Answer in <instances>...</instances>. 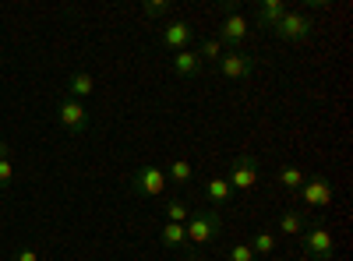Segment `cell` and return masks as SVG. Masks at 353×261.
I'll return each mask as SVG.
<instances>
[{
    "label": "cell",
    "mask_w": 353,
    "mask_h": 261,
    "mask_svg": "<svg viewBox=\"0 0 353 261\" xmlns=\"http://www.w3.org/2000/svg\"><path fill=\"white\" fill-rule=\"evenodd\" d=\"M170 11H173L170 0H145V4H141V14L145 18H166Z\"/></svg>",
    "instance_id": "obj_22"
},
{
    "label": "cell",
    "mask_w": 353,
    "mask_h": 261,
    "mask_svg": "<svg viewBox=\"0 0 353 261\" xmlns=\"http://www.w3.org/2000/svg\"><path fill=\"white\" fill-rule=\"evenodd\" d=\"M248 247L254 251V258H269V254H276V233L272 229H258Z\"/></svg>",
    "instance_id": "obj_19"
},
{
    "label": "cell",
    "mask_w": 353,
    "mask_h": 261,
    "mask_svg": "<svg viewBox=\"0 0 353 261\" xmlns=\"http://www.w3.org/2000/svg\"><path fill=\"white\" fill-rule=\"evenodd\" d=\"M184 229H188V247H191V244H194V247H205V244L219 240V233H223V216H219V209L191 212V219L184 222Z\"/></svg>",
    "instance_id": "obj_1"
},
{
    "label": "cell",
    "mask_w": 353,
    "mask_h": 261,
    "mask_svg": "<svg viewBox=\"0 0 353 261\" xmlns=\"http://www.w3.org/2000/svg\"><path fill=\"white\" fill-rule=\"evenodd\" d=\"M170 67H173L176 78H198L205 64H201V56H198L194 50H176V53L170 56Z\"/></svg>",
    "instance_id": "obj_11"
},
{
    "label": "cell",
    "mask_w": 353,
    "mask_h": 261,
    "mask_svg": "<svg viewBox=\"0 0 353 261\" xmlns=\"http://www.w3.org/2000/svg\"><path fill=\"white\" fill-rule=\"evenodd\" d=\"M11 180H14V166H11V159H0V191H8Z\"/></svg>",
    "instance_id": "obj_24"
},
{
    "label": "cell",
    "mask_w": 353,
    "mask_h": 261,
    "mask_svg": "<svg viewBox=\"0 0 353 261\" xmlns=\"http://www.w3.org/2000/svg\"><path fill=\"white\" fill-rule=\"evenodd\" d=\"M166 184H170L166 169H159V166H138L134 177H131V191L141 194V198H163Z\"/></svg>",
    "instance_id": "obj_4"
},
{
    "label": "cell",
    "mask_w": 353,
    "mask_h": 261,
    "mask_svg": "<svg viewBox=\"0 0 353 261\" xmlns=\"http://www.w3.org/2000/svg\"><path fill=\"white\" fill-rule=\"evenodd\" d=\"M248 18L241 14V8H237V0H226V18L219 21V43H223V50H241L244 43H248Z\"/></svg>",
    "instance_id": "obj_2"
},
{
    "label": "cell",
    "mask_w": 353,
    "mask_h": 261,
    "mask_svg": "<svg viewBox=\"0 0 353 261\" xmlns=\"http://www.w3.org/2000/svg\"><path fill=\"white\" fill-rule=\"evenodd\" d=\"M191 219V205L181 198H170L166 201V222H188Z\"/></svg>",
    "instance_id": "obj_20"
},
{
    "label": "cell",
    "mask_w": 353,
    "mask_h": 261,
    "mask_svg": "<svg viewBox=\"0 0 353 261\" xmlns=\"http://www.w3.org/2000/svg\"><path fill=\"white\" fill-rule=\"evenodd\" d=\"M57 121H61V127L68 134H85L88 131V109L78 103V99H61V106H57Z\"/></svg>",
    "instance_id": "obj_8"
},
{
    "label": "cell",
    "mask_w": 353,
    "mask_h": 261,
    "mask_svg": "<svg viewBox=\"0 0 353 261\" xmlns=\"http://www.w3.org/2000/svg\"><path fill=\"white\" fill-rule=\"evenodd\" d=\"M0 159H11V145L4 138H0Z\"/></svg>",
    "instance_id": "obj_26"
},
{
    "label": "cell",
    "mask_w": 353,
    "mask_h": 261,
    "mask_svg": "<svg viewBox=\"0 0 353 261\" xmlns=\"http://www.w3.org/2000/svg\"><path fill=\"white\" fill-rule=\"evenodd\" d=\"M191 36H194V28H191V21H184V18L163 21V32H159L163 46H166V50H173V53H176V50H188Z\"/></svg>",
    "instance_id": "obj_10"
},
{
    "label": "cell",
    "mask_w": 353,
    "mask_h": 261,
    "mask_svg": "<svg viewBox=\"0 0 353 261\" xmlns=\"http://www.w3.org/2000/svg\"><path fill=\"white\" fill-rule=\"evenodd\" d=\"M166 180H173L176 187H188V184L194 180V169H191V163H188V159H173V163L166 166Z\"/></svg>",
    "instance_id": "obj_18"
},
{
    "label": "cell",
    "mask_w": 353,
    "mask_h": 261,
    "mask_svg": "<svg viewBox=\"0 0 353 261\" xmlns=\"http://www.w3.org/2000/svg\"><path fill=\"white\" fill-rule=\"evenodd\" d=\"M191 261H209V258H191Z\"/></svg>",
    "instance_id": "obj_27"
},
{
    "label": "cell",
    "mask_w": 353,
    "mask_h": 261,
    "mask_svg": "<svg viewBox=\"0 0 353 261\" xmlns=\"http://www.w3.org/2000/svg\"><path fill=\"white\" fill-rule=\"evenodd\" d=\"M286 11H290V8H286V0H261L258 11H254V21H258L261 28H269V32H272V28L279 25V18H283Z\"/></svg>",
    "instance_id": "obj_12"
},
{
    "label": "cell",
    "mask_w": 353,
    "mask_h": 261,
    "mask_svg": "<svg viewBox=\"0 0 353 261\" xmlns=\"http://www.w3.org/2000/svg\"><path fill=\"white\" fill-rule=\"evenodd\" d=\"M297 194L304 198L307 209H329L336 191H332V184H329L325 177H318V173H314V177H304V187H301Z\"/></svg>",
    "instance_id": "obj_9"
},
{
    "label": "cell",
    "mask_w": 353,
    "mask_h": 261,
    "mask_svg": "<svg viewBox=\"0 0 353 261\" xmlns=\"http://www.w3.org/2000/svg\"><path fill=\"white\" fill-rule=\"evenodd\" d=\"M205 198H209V205H212V209L230 205V201H233V187L226 184V177H212L209 184H205Z\"/></svg>",
    "instance_id": "obj_15"
},
{
    "label": "cell",
    "mask_w": 353,
    "mask_h": 261,
    "mask_svg": "<svg viewBox=\"0 0 353 261\" xmlns=\"http://www.w3.org/2000/svg\"><path fill=\"white\" fill-rule=\"evenodd\" d=\"M159 240H163V247H170V251H184V247H188V229H184V222H166L163 233H159Z\"/></svg>",
    "instance_id": "obj_17"
},
{
    "label": "cell",
    "mask_w": 353,
    "mask_h": 261,
    "mask_svg": "<svg viewBox=\"0 0 353 261\" xmlns=\"http://www.w3.org/2000/svg\"><path fill=\"white\" fill-rule=\"evenodd\" d=\"M219 74H223L226 81H244V78H251V74H254V56L244 53V50H226V53L219 56Z\"/></svg>",
    "instance_id": "obj_6"
},
{
    "label": "cell",
    "mask_w": 353,
    "mask_h": 261,
    "mask_svg": "<svg viewBox=\"0 0 353 261\" xmlns=\"http://www.w3.org/2000/svg\"><path fill=\"white\" fill-rule=\"evenodd\" d=\"M194 53L201 56V64H205V61H212V64H219V56H223L226 50H223V43H219V39L212 36V39H201V46H198Z\"/></svg>",
    "instance_id": "obj_21"
},
{
    "label": "cell",
    "mask_w": 353,
    "mask_h": 261,
    "mask_svg": "<svg viewBox=\"0 0 353 261\" xmlns=\"http://www.w3.org/2000/svg\"><path fill=\"white\" fill-rule=\"evenodd\" d=\"M96 92V78L88 74V71H74V74H68V99H88Z\"/></svg>",
    "instance_id": "obj_13"
},
{
    "label": "cell",
    "mask_w": 353,
    "mask_h": 261,
    "mask_svg": "<svg viewBox=\"0 0 353 261\" xmlns=\"http://www.w3.org/2000/svg\"><path fill=\"white\" fill-rule=\"evenodd\" d=\"M11 261H39V251H36V247H18V251L11 254Z\"/></svg>",
    "instance_id": "obj_25"
},
{
    "label": "cell",
    "mask_w": 353,
    "mask_h": 261,
    "mask_svg": "<svg viewBox=\"0 0 353 261\" xmlns=\"http://www.w3.org/2000/svg\"><path fill=\"white\" fill-rule=\"evenodd\" d=\"M226 261H258V258H254V251H251L248 244H233V247L226 251Z\"/></svg>",
    "instance_id": "obj_23"
},
{
    "label": "cell",
    "mask_w": 353,
    "mask_h": 261,
    "mask_svg": "<svg viewBox=\"0 0 353 261\" xmlns=\"http://www.w3.org/2000/svg\"><path fill=\"white\" fill-rule=\"evenodd\" d=\"M311 28H314L311 14H304V11H286L272 32H276L279 39H286V43H304V39L311 36Z\"/></svg>",
    "instance_id": "obj_5"
},
{
    "label": "cell",
    "mask_w": 353,
    "mask_h": 261,
    "mask_svg": "<svg viewBox=\"0 0 353 261\" xmlns=\"http://www.w3.org/2000/svg\"><path fill=\"white\" fill-rule=\"evenodd\" d=\"M279 233H286V237H301L304 233V226H311L307 222V216H304V209H286L283 216H279Z\"/></svg>",
    "instance_id": "obj_14"
},
{
    "label": "cell",
    "mask_w": 353,
    "mask_h": 261,
    "mask_svg": "<svg viewBox=\"0 0 353 261\" xmlns=\"http://www.w3.org/2000/svg\"><path fill=\"white\" fill-rule=\"evenodd\" d=\"M276 180H279V187H286L290 194H297V191L304 187V169L293 166V163H283V166L276 169Z\"/></svg>",
    "instance_id": "obj_16"
},
{
    "label": "cell",
    "mask_w": 353,
    "mask_h": 261,
    "mask_svg": "<svg viewBox=\"0 0 353 261\" xmlns=\"http://www.w3.org/2000/svg\"><path fill=\"white\" fill-rule=\"evenodd\" d=\"M226 184L233 187V194H248L254 184H258V159L248 152V156H237L230 166H226Z\"/></svg>",
    "instance_id": "obj_3"
},
{
    "label": "cell",
    "mask_w": 353,
    "mask_h": 261,
    "mask_svg": "<svg viewBox=\"0 0 353 261\" xmlns=\"http://www.w3.org/2000/svg\"><path fill=\"white\" fill-rule=\"evenodd\" d=\"M332 251H336L332 233L321 222H311L307 233H304V254L314 258V261H332Z\"/></svg>",
    "instance_id": "obj_7"
}]
</instances>
